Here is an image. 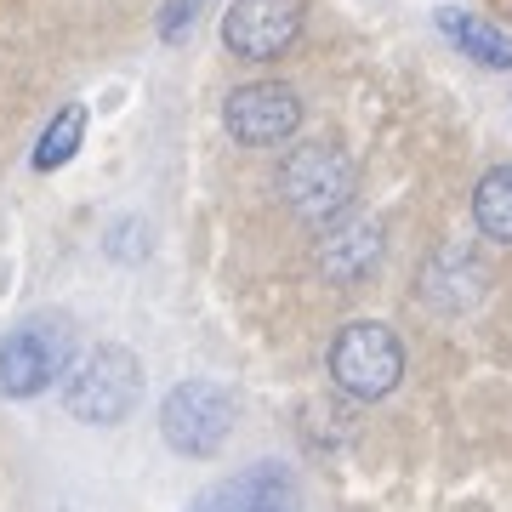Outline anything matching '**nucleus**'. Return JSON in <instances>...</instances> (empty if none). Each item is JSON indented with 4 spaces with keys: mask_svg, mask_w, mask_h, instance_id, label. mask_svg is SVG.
Returning a JSON list of instances; mask_svg holds the SVG:
<instances>
[{
    "mask_svg": "<svg viewBox=\"0 0 512 512\" xmlns=\"http://www.w3.org/2000/svg\"><path fill=\"white\" fill-rule=\"evenodd\" d=\"M490 291V268H484V256L473 245H439V251L421 262L416 274V302L421 308L444 313V319H461V313H473Z\"/></svg>",
    "mask_w": 512,
    "mask_h": 512,
    "instance_id": "6e6552de",
    "label": "nucleus"
},
{
    "mask_svg": "<svg viewBox=\"0 0 512 512\" xmlns=\"http://www.w3.org/2000/svg\"><path fill=\"white\" fill-rule=\"evenodd\" d=\"M137 399H143V365L120 342H97V348L80 353V365H69L63 404H69L74 421L114 427V421H126L137 410Z\"/></svg>",
    "mask_w": 512,
    "mask_h": 512,
    "instance_id": "7ed1b4c3",
    "label": "nucleus"
},
{
    "mask_svg": "<svg viewBox=\"0 0 512 512\" xmlns=\"http://www.w3.org/2000/svg\"><path fill=\"white\" fill-rule=\"evenodd\" d=\"M382 222L376 217H342L330 222L325 234H319V245H313V268H319V279L325 285H359V279L376 274V262H382Z\"/></svg>",
    "mask_w": 512,
    "mask_h": 512,
    "instance_id": "9d476101",
    "label": "nucleus"
},
{
    "mask_svg": "<svg viewBox=\"0 0 512 512\" xmlns=\"http://www.w3.org/2000/svg\"><path fill=\"white\" fill-rule=\"evenodd\" d=\"M74 365V325L63 313H35L0 336V399H35Z\"/></svg>",
    "mask_w": 512,
    "mask_h": 512,
    "instance_id": "20e7f679",
    "label": "nucleus"
},
{
    "mask_svg": "<svg viewBox=\"0 0 512 512\" xmlns=\"http://www.w3.org/2000/svg\"><path fill=\"white\" fill-rule=\"evenodd\" d=\"M325 370H330V387L348 393V399H359V404L387 399V393L404 382L399 330L382 325V319H353V325H342L336 336H330Z\"/></svg>",
    "mask_w": 512,
    "mask_h": 512,
    "instance_id": "f03ea898",
    "label": "nucleus"
},
{
    "mask_svg": "<svg viewBox=\"0 0 512 512\" xmlns=\"http://www.w3.org/2000/svg\"><path fill=\"white\" fill-rule=\"evenodd\" d=\"M473 228L490 245H512V165H490L473 188Z\"/></svg>",
    "mask_w": 512,
    "mask_h": 512,
    "instance_id": "f8f14e48",
    "label": "nucleus"
},
{
    "mask_svg": "<svg viewBox=\"0 0 512 512\" xmlns=\"http://www.w3.org/2000/svg\"><path fill=\"white\" fill-rule=\"evenodd\" d=\"M194 6H200V0H171V6H165V18H160V35H165V40L183 35V23L194 18Z\"/></svg>",
    "mask_w": 512,
    "mask_h": 512,
    "instance_id": "2eb2a0df",
    "label": "nucleus"
},
{
    "mask_svg": "<svg viewBox=\"0 0 512 512\" xmlns=\"http://www.w3.org/2000/svg\"><path fill=\"white\" fill-rule=\"evenodd\" d=\"M160 433L188 461L217 456L234 433V393L222 382H177L171 399L160 404Z\"/></svg>",
    "mask_w": 512,
    "mask_h": 512,
    "instance_id": "39448f33",
    "label": "nucleus"
},
{
    "mask_svg": "<svg viewBox=\"0 0 512 512\" xmlns=\"http://www.w3.org/2000/svg\"><path fill=\"white\" fill-rule=\"evenodd\" d=\"M188 512H302V490L285 461H256L188 501Z\"/></svg>",
    "mask_w": 512,
    "mask_h": 512,
    "instance_id": "1a4fd4ad",
    "label": "nucleus"
},
{
    "mask_svg": "<svg viewBox=\"0 0 512 512\" xmlns=\"http://www.w3.org/2000/svg\"><path fill=\"white\" fill-rule=\"evenodd\" d=\"M439 29H444V40H450L461 57H473V63H484V69H512V35H501L495 23L461 12V6H444Z\"/></svg>",
    "mask_w": 512,
    "mask_h": 512,
    "instance_id": "9b49d317",
    "label": "nucleus"
},
{
    "mask_svg": "<svg viewBox=\"0 0 512 512\" xmlns=\"http://www.w3.org/2000/svg\"><path fill=\"white\" fill-rule=\"evenodd\" d=\"M80 137H86V109H80V103H69L63 114H52V126L40 131V143H35V171H57L63 160H74Z\"/></svg>",
    "mask_w": 512,
    "mask_h": 512,
    "instance_id": "ddd939ff",
    "label": "nucleus"
},
{
    "mask_svg": "<svg viewBox=\"0 0 512 512\" xmlns=\"http://www.w3.org/2000/svg\"><path fill=\"white\" fill-rule=\"evenodd\" d=\"M302 0H234L222 12V46L239 63H274L302 35Z\"/></svg>",
    "mask_w": 512,
    "mask_h": 512,
    "instance_id": "0eeeda50",
    "label": "nucleus"
},
{
    "mask_svg": "<svg viewBox=\"0 0 512 512\" xmlns=\"http://www.w3.org/2000/svg\"><path fill=\"white\" fill-rule=\"evenodd\" d=\"M274 194H279V205H285L296 222L330 228V222L348 217L353 200H359V165H353V154L342 143L313 137V143H296V148L279 154Z\"/></svg>",
    "mask_w": 512,
    "mask_h": 512,
    "instance_id": "f257e3e1",
    "label": "nucleus"
},
{
    "mask_svg": "<svg viewBox=\"0 0 512 512\" xmlns=\"http://www.w3.org/2000/svg\"><path fill=\"white\" fill-rule=\"evenodd\" d=\"M308 120V103L285 80H245L222 97V126L239 148H279Z\"/></svg>",
    "mask_w": 512,
    "mask_h": 512,
    "instance_id": "423d86ee",
    "label": "nucleus"
},
{
    "mask_svg": "<svg viewBox=\"0 0 512 512\" xmlns=\"http://www.w3.org/2000/svg\"><path fill=\"white\" fill-rule=\"evenodd\" d=\"M148 251V228L137 217H126L120 228H109V256H126V262H137V256Z\"/></svg>",
    "mask_w": 512,
    "mask_h": 512,
    "instance_id": "4468645a",
    "label": "nucleus"
}]
</instances>
